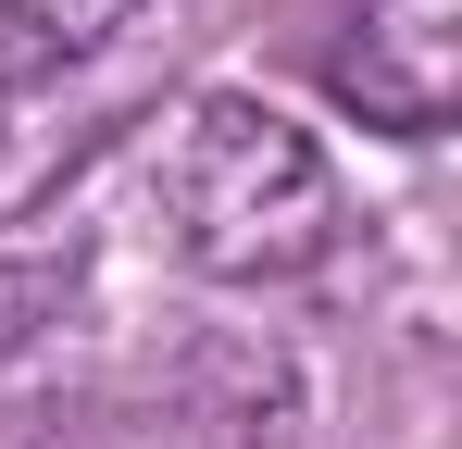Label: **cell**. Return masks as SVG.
Returning a JSON list of instances; mask_svg holds the SVG:
<instances>
[{"mask_svg": "<svg viewBox=\"0 0 462 449\" xmlns=\"http://www.w3.org/2000/svg\"><path fill=\"white\" fill-rule=\"evenodd\" d=\"M151 200H162L175 262H200L226 288H275V275H312L337 250V175H325L312 125H288L250 87H200L162 113Z\"/></svg>", "mask_w": 462, "mask_h": 449, "instance_id": "6da1fadb", "label": "cell"}, {"mask_svg": "<svg viewBox=\"0 0 462 449\" xmlns=\"http://www.w3.org/2000/svg\"><path fill=\"white\" fill-rule=\"evenodd\" d=\"M325 87L387 138H438L462 113V0H350Z\"/></svg>", "mask_w": 462, "mask_h": 449, "instance_id": "7a4b0ae2", "label": "cell"}, {"mask_svg": "<svg viewBox=\"0 0 462 449\" xmlns=\"http://www.w3.org/2000/svg\"><path fill=\"white\" fill-rule=\"evenodd\" d=\"M138 0H0V87H38V75L88 63Z\"/></svg>", "mask_w": 462, "mask_h": 449, "instance_id": "3957f363", "label": "cell"}, {"mask_svg": "<svg viewBox=\"0 0 462 449\" xmlns=\"http://www.w3.org/2000/svg\"><path fill=\"white\" fill-rule=\"evenodd\" d=\"M38 299H51V275H13V262H0V350L25 337V312H38Z\"/></svg>", "mask_w": 462, "mask_h": 449, "instance_id": "277c9868", "label": "cell"}]
</instances>
